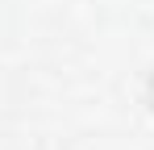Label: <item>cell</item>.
I'll return each mask as SVG.
<instances>
[{
  "label": "cell",
  "instance_id": "6da1fadb",
  "mask_svg": "<svg viewBox=\"0 0 154 150\" xmlns=\"http://www.w3.org/2000/svg\"><path fill=\"white\" fill-rule=\"evenodd\" d=\"M146 104H150V113H154V71H150V79H146Z\"/></svg>",
  "mask_w": 154,
  "mask_h": 150
}]
</instances>
